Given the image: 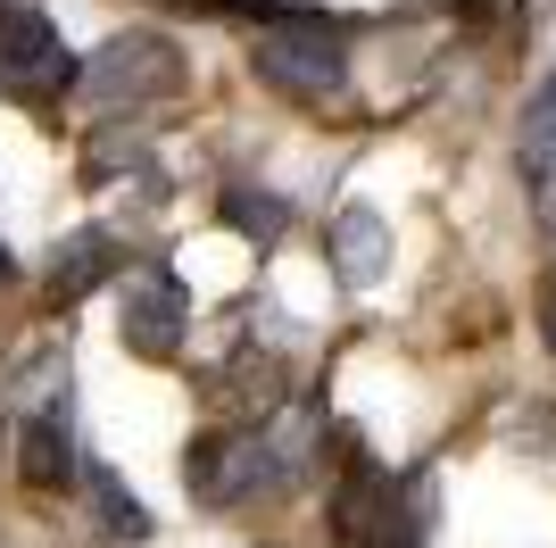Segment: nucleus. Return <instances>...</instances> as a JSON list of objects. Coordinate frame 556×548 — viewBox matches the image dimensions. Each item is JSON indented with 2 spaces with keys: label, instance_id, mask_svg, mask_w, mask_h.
<instances>
[{
  "label": "nucleus",
  "instance_id": "6e6552de",
  "mask_svg": "<svg viewBox=\"0 0 556 548\" xmlns=\"http://www.w3.org/2000/svg\"><path fill=\"white\" fill-rule=\"evenodd\" d=\"M109 274H125V258H116V233L84 225V233H67V241H59V266H50V299H59V308H75V299H92Z\"/></svg>",
  "mask_w": 556,
  "mask_h": 548
},
{
  "label": "nucleus",
  "instance_id": "4468645a",
  "mask_svg": "<svg viewBox=\"0 0 556 548\" xmlns=\"http://www.w3.org/2000/svg\"><path fill=\"white\" fill-rule=\"evenodd\" d=\"M540 233H556V175L540 183Z\"/></svg>",
  "mask_w": 556,
  "mask_h": 548
},
{
  "label": "nucleus",
  "instance_id": "20e7f679",
  "mask_svg": "<svg viewBox=\"0 0 556 548\" xmlns=\"http://www.w3.org/2000/svg\"><path fill=\"white\" fill-rule=\"evenodd\" d=\"M407 507H399V482L374 465V457H349L341 465V490H332V548H391L407 540Z\"/></svg>",
  "mask_w": 556,
  "mask_h": 548
},
{
  "label": "nucleus",
  "instance_id": "1a4fd4ad",
  "mask_svg": "<svg viewBox=\"0 0 556 548\" xmlns=\"http://www.w3.org/2000/svg\"><path fill=\"white\" fill-rule=\"evenodd\" d=\"M17 474L34 482V490H59V482H75V440H67V415H25L17 433Z\"/></svg>",
  "mask_w": 556,
  "mask_h": 548
},
{
  "label": "nucleus",
  "instance_id": "dca6fc26",
  "mask_svg": "<svg viewBox=\"0 0 556 548\" xmlns=\"http://www.w3.org/2000/svg\"><path fill=\"white\" fill-rule=\"evenodd\" d=\"M9 274H17V266H9V250H0V283H9Z\"/></svg>",
  "mask_w": 556,
  "mask_h": 548
},
{
  "label": "nucleus",
  "instance_id": "423d86ee",
  "mask_svg": "<svg viewBox=\"0 0 556 548\" xmlns=\"http://www.w3.org/2000/svg\"><path fill=\"white\" fill-rule=\"evenodd\" d=\"M184 324H191V299L166 266L125 274V324H116V333H125L134 358H175V349H184Z\"/></svg>",
  "mask_w": 556,
  "mask_h": 548
},
{
  "label": "nucleus",
  "instance_id": "9b49d317",
  "mask_svg": "<svg viewBox=\"0 0 556 548\" xmlns=\"http://www.w3.org/2000/svg\"><path fill=\"white\" fill-rule=\"evenodd\" d=\"M84 482H92V507H100V532H109V540H150V507H141L109 465H92Z\"/></svg>",
  "mask_w": 556,
  "mask_h": 548
},
{
  "label": "nucleus",
  "instance_id": "f8f14e48",
  "mask_svg": "<svg viewBox=\"0 0 556 548\" xmlns=\"http://www.w3.org/2000/svg\"><path fill=\"white\" fill-rule=\"evenodd\" d=\"M523 166H532V175H556V84L523 109Z\"/></svg>",
  "mask_w": 556,
  "mask_h": 548
},
{
  "label": "nucleus",
  "instance_id": "ddd939ff",
  "mask_svg": "<svg viewBox=\"0 0 556 548\" xmlns=\"http://www.w3.org/2000/svg\"><path fill=\"white\" fill-rule=\"evenodd\" d=\"M540 333H548V349H556V266H548V283H540Z\"/></svg>",
  "mask_w": 556,
  "mask_h": 548
},
{
  "label": "nucleus",
  "instance_id": "f257e3e1",
  "mask_svg": "<svg viewBox=\"0 0 556 548\" xmlns=\"http://www.w3.org/2000/svg\"><path fill=\"white\" fill-rule=\"evenodd\" d=\"M250 67L275 91H291V100H332V91L349 84V50H341V34H332L325 17H275L257 34Z\"/></svg>",
  "mask_w": 556,
  "mask_h": 548
},
{
  "label": "nucleus",
  "instance_id": "2eb2a0df",
  "mask_svg": "<svg viewBox=\"0 0 556 548\" xmlns=\"http://www.w3.org/2000/svg\"><path fill=\"white\" fill-rule=\"evenodd\" d=\"M391 548H424V532H407V540H391Z\"/></svg>",
  "mask_w": 556,
  "mask_h": 548
},
{
  "label": "nucleus",
  "instance_id": "0eeeda50",
  "mask_svg": "<svg viewBox=\"0 0 556 548\" xmlns=\"http://www.w3.org/2000/svg\"><path fill=\"white\" fill-rule=\"evenodd\" d=\"M382 266H391V225L374 208H341L332 216V274H341L349 291H374Z\"/></svg>",
  "mask_w": 556,
  "mask_h": 548
},
{
  "label": "nucleus",
  "instance_id": "9d476101",
  "mask_svg": "<svg viewBox=\"0 0 556 548\" xmlns=\"http://www.w3.org/2000/svg\"><path fill=\"white\" fill-rule=\"evenodd\" d=\"M216 216H225L241 241H257V250H275L282 233H291V200H282V191H257V183H225V191H216Z\"/></svg>",
  "mask_w": 556,
  "mask_h": 548
},
{
  "label": "nucleus",
  "instance_id": "39448f33",
  "mask_svg": "<svg viewBox=\"0 0 556 548\" xmlns=\"http://www.w3.org/2000/svg\"><path fill=\"white\" fill-rule=\"evenodd\" d=\"M184 490H191L200 507L266 499V449H257V424H241V433H200V440H191Z\"/></svg>",
  "mask_w": 556,
  "mask_h": 548
},
{
  "label": "nucleus",
  "instance_id": "f03ea898",
  "mask_svg": "<svg viewBox=\"0 0 556 548\" xmlns=\"http://www.w3.org/2000/svg\"><path fill=\"white\" fill-rule=\"evenodd\" d=\"M166 91H184V59H175L166 34H116L84 67V100L92 109H141V100H166Z\"/></svg>",
  "mask_w": 556,
  "mask_h": 548
},
{
  "label": "nucleus",
  "instance_id": "7ed1b4c3",
  "mask_svg": "<svg viewBox=\"0 0 556 548\" xmlns=\"http://www.w3.org/2000/svg\"><path fill=\"white\" fill-rule=\"evenodd\" d=\"M0 84L17 91V100H42V91L84 84L67 34H59L42 9H25V0H0Z\"/></svg>",
  "mask_w": 556,
  "mask_h": 548
}]
</instances>
